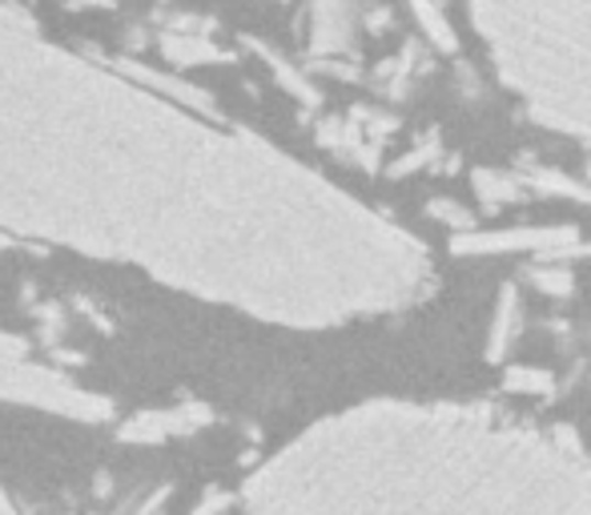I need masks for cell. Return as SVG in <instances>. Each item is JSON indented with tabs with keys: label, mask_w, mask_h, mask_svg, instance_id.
Instances as JSON below:
<instances>
[{
	"label": "cell",
	"mask_w": 591,
	"mask_h": 515,
	"mask_svg": "<svg viewBox=\"0 0 591 515\" xmlns=\"http://www.w3.org/2000/svg\"><path fill=\"white\" fill-rule=\"evenodd\" d=\"M0 234L138 266L294 330L398 315L435 282L423 238L250 129L0 4Z\"/></svg>",
	"instance_id": "1"
},
{
	"label": "cell",
	"mask_w": 591,
	"mask_h": 515,
	"mask_svg": "<svg viewBox=\"0 0 591 515\" xmlns=\"http://www.w3.org/2000/svg\"><path fill=\"white\" fill-rule=\"evenodd\" d=\"M245 515H591V451L495 403L379 398L270 459Z\"/></svg>",
	"instance_id": "2"
},
{
	"label": "cell",
	"mask_w": 591,
	"mask_h": 515,
	"mask_svg": "<svg viewBox=\"0 0 591 515\" xmlns=\"http://www.w3.org/2000/svg\"><path fill=\"white\" fill-rule=\"evenodd\" d=\"M467 17L527 118L591 141V0H467Z\"/></svg>",
	"instance_id": "3"
},
{
	"label": "cell",
	"mask_w": 591,
	"mask_h": 515,
	"mask_svg": "<svg viewBox=\"0 0 591 515\" xmlns=\"http://www.w3.org/2000/svg\"><path fill=\"white\" fill-rule=\"evenodd\" d=\"M29 347L12 335H0V398L4 403H24V407H41L53 415L77 423H97L109 419V398L89 395L85 386H77L69 375H61L53 366L29 363L24 359Z\"/></svg>",
	"instance_id": "4"
},
{
	"label": "cell",
	"mask_w": 591,
	"mask_h": 515,
	"mask_svg": "<svg viewBox=\"0 0 591 515\" xmlns=\"http://www.w3.org/2000/svg\"><path fill=\"white\" fill-rule=\"evenodd\" d=\"M455 254H475V258H495V254H532L539 262H556V258L583 254V242L571 226H511V230H471V234L451 238Z\"/></svg>",
	"instance_id": "5"
},
{
	"label": "cell",
	"mask_w": 591,
	"mask_h": 515,
	"mask_svg": "<svg viewBox=\"0 0 591 515\" xmlns=\"http://www.w3.org/2000/svg\"><path fill=\"white\" fill-rule=\"evenodd\" d=\"M310 48L314 57H342L359 41L362 0H310Z\"/></svg>",
	"instance_id": "6"
},
{
	"label": "cell",
	"mask_w": 591,
	"mask_h": 515,
	"mask_svg": "<svg viewBox=\"0 0 591 515\" xmlns=\"http://www.w3.org/2000/svg\"><path fill=\"white\" fill-rule=\"evenodd\" d=\"M209 423V410L197 403H182V407L165 410H141L138 419H129L121 427V439H138V443H162L174 435H194Z\"/></svg>",
	"instance_id": "7"
},
{
	"label": "cell",
	"mask_w": 591,
	"mask_h": 515,
	"mask_svg": "<svg viewBox=\"0 0 591 515\" xmlns=\"http://www.w3.org/2000/svg\"><path fill=\"white\" fill-rule=\"evenodd\" d=\"M519 335H523L519 286H503V291H499V303H495V315H491V330H488V359L491 363H503Z\"/></svg>",
	"instance_id": "8"
},
{
	"label": "cell",
	"mask_w": 591,
	"mask_h": 515,
	"mask_svg": "<svg viewBox=\"0 0 591 515\" xmlns=\"http://www.w3.org/2000/svg\"><path fill=\"white\" fill-rule=\"evenodd\" d=\"M411 4V17H415L418 33L427 36V45L442 57H455L459 53V33H455L451 17L442 12L439 0H406Z\"/></svg>",
	"instance_id": "9"
},
{
	"label": "cell",
	"mask_w": 591,
	"mask_h": 515,
	"mask_svg": "<svg viewBox=\"0 0 591 515\" xmlns=\"http://www.w3.org/2000/svg\"><path fill=\"white\" fill-rule=\"evenodd\" d=\"M162 53L174 61V65H218V61H226V48L214 45L206 33L162 36Z\"/></svg>",
	"instance_id": "10"
},
{
	"label": "cell",
	"mask_w": 591,
	"mask_h": 515,
	"mask_svg": "<svg viewBox=\"0 0 591 515\" xmlns=\"http://www.w3.org/2000/svg\"><path fill=\"white\" fill-rule=\"evenodd\" d=\"M471 186H475L479 201H483L488 210L515 206V201H523V194H527V186H523L519 177L503 174V169H475V174H471Z\"/></svg>",
	"instance_id": "11"
},
{
	"label": "cell",
	"mask_w": 591,
	"mask_h": 515,
	"mask_svg": "<svg viewBox=\"0 0 591 515\" xmlns=\"http://www.w3.org/2000/svg\"><path fill=\"white\" fill-rule=\"evenodd\" d=\"M519 182L527 189H535V194H559V198H576V201H588L591 206V186H583V182H576V177L556 174V169H523Z\"/></svg>",
	"instance_id": "12"
},
{
	"label": "cell",
	"mask_w": 591,
	"mask_h": 515,
	"mask_svg": "<svg viewBox=\"0 0 591 515\" xmlns=\"http://www.w3.org/2000/svg\"><path fill=\"white\" fill-rule=\"evenodd\" d=\"M503 391H511V395L551 398L556 395V375H551V371H539V366H507V371H503Z\"/></svg>",
	"instance_id": "13"
},
{
	"label": "cell",
	"mask_w": 591,
	"mask_h": 515,
	"mask_svg": "<svg viewBox=\"0 0 591 515\" xmlns=\"http://www.w3.org/2000/svg\"><path fill=\"white\" fill-rule=\"evenodd\" d=\"M527 282L539 294H551V298H571L576 294V274L568 266H556V262H535L527 270Z\"/></svg>",
	"instance_id": "14"
},
{
	"label": "cell",
	"mask_w": 591,
	"mask_h": 515,
	"mask_svg": "<svg viewBox=\"0 0 591 515\" xmlns=\"http://www.w3.org/2000/svg\"><path fill=\"white\" fill-rule=\"evenodd\" d=\"M427 218L430 222H439V226H447L451 234H471L475 230V213L467 210V206H459L455 198H435L427 206Z\"/></svg>",
	"instance_id": "15"
},
{
	"label": "cell",
	"mask_w": 591,
	"mask_h": 515,
	"mask_svg": "<svg viewBox=\"0 0 591 515\" xmlns=\"http://www.w3.org/2000/svg\"><path fill=\"white\" fill-rule=\"evenodd\" d=\"M258 53L270 61V73H274V77H278V81L286 85L294 97H298V101H306V106H318V89H314L310 81H302L298 73L291 69V61H282L278 53H270V48H262V45H258Z\"/></svg>",
	"instance_id": "16"
},
{
	"label": "cell",
	"mask_w": 591,
	"mask_h": 515,
	"mask_svg": "<svg viewBox=\"0 0 591 515\" xmlns=\"http://www.w3.org/2000/svg\"><path fill=\"white\" fill-rule=\"evenodd\" d=\"M427 157H439V141L430 138L427 145H418L411 157H403V165H394V174H411V169H418V165H427Z\"/></svg>",
	"instance_id": "17"
},
{
	"label": "cell",
	"mask_w": 591,
	"mask_h": 515,
	"mask_svg": "<svg viewBox=\"0 0 591 515\" xmlns=\"http://www.w3.org/2000/svg\"><path fill=\"white\" fill-rule=\"evenodd\" d=\"M57 4H69V9H109L113 0H57Z\"/></svg>",
	"instance_id": "18"
}]
</instances>
